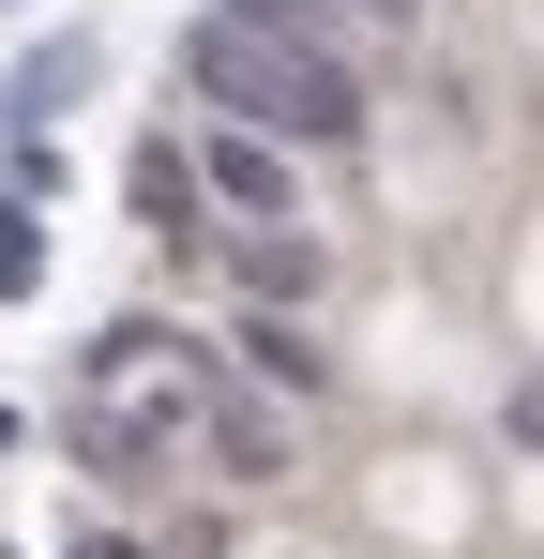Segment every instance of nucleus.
<instances>
[{"label":"nucleus","instance_id":"obj_1","mask_svg":"<svg viewBox=\"0 0 544 559\" xmlns=\"http://www.w3.org/2000/svg\"><path fill=\"white\" fill-rule=\"evenodd\" d=\"M212 393H227V364H212L197 333L121 318V333H91L76 454H91V468H181V454H197V424H212Z\"/></svg>","mask_w":544,"mask_h":559},{"label":"nucleus","instance_id":"obj_2","mask_svg":"<svg viewBox=\"0 0 544 559\" xmlns=\"http://www.w3.org/2000/svg\"><path fill=\"white\" fill-rule=\"evenodd\" d=\"M181 92L212 106V121H258V136H287V152H363V76H348V61L272 46V31H243L227 0L181 31Z\"/></svg>","mask_w":544,"mask_h":559},{"label":"nucleus","instance_id":"obj_3","mask_svg":"<svg viewBox=\"0 0 544 559\" xmlns=\"http://www.w3.org/2000/svg\"><path fill=\"white\" fill-rule=\"evenodd\" d=\"M197 182H212L227 227H303V152L258 136V121H212V106H197Z\"/></svg>","mask_w":544,"mask_h":559},{"label":"nucleus","instance_id":"obj_4","mask_svg":"<svg viewBox=\"0 0 544 559\" xmlns=\"http://www.w3.org/2000/svg\"><path fill=\"white\" fill-rule=\"evenodd\" d=\"M197 454L227 468V484H272V468H287V424L243 408V378H227V393H212V424H197Z\"/></svg>","mask_w":544,"mask_h":559},{"label":"nucleus","instance_id":"obj_5","mask_svg":"<svg viewBox=\"0 0 544 559\" xmlns=\"http://www.w3.org/2000/svg\"><path fill=\"white\" fill-rule=\"evenodd\" d=\"M227 348H243V364H258L272 393H333V364H318V333H303V318H243Z\"/></svg>","mask_w":544,"mask_h":559},{"label":"nucleus","instance_id":"obj_6","mask_svg":"<svg viewBox=\"0 0 544 559\" xmlns=\"http://www.w3.org/2000/svg\"><path fill=\"white\" fill-rule=\"evenodd\" d=\"M243 31H272V46H303V61H348V0H227Z\"/></svg>","mask_w":544,"mask_h":559},{"label":"nucleus","instance_id":"obj_7","mask_svg":"<svg viewBox=\"0 0 544 559\" xmlns=\"http://www.w3.org/2000/svg\"><path fill=\"white\" fill-rule=\"evenodd\" d=\"M137 212H152L167 242H197V167H181V152H137Z\"/></svg>","mask_w":544,"mask_h":559},{"label":"nucleus","instance_id":"obj_8","mask_svg":"<svg viewBox=\"0 0 544 559\" xmlns=\"http://www.w3.org/2000/svg\"><path fill=\"white\" fill-rule=\"evenodd\" d=\"M31 287H46V227H31V212H0V302H31Z\"/></svg>","mask_w":544,"mask_h":559},{"label":"nucleus","instance_id":"obj_9","mask_svg":"<svg viewBox=\"0 0 544 559\" xmlns=\"http://www.w3.org/2000/svg\"><path fill=\"white\" fill-rule=\"evenodd\" d=\"M243 273H258L272 302H287V287H318V242H272V227H258V242H243Z\"/></svg>","mask_w":544,"mask_h":559},{"label":"nucleus","instance_id":"obj_10","mask_svg":"<svg viewBox=\"0 0 544 559\" xmlns=\"http://www.w3.org/2000/svg\"><path fill=\"white\" fill-rule=\"evenodd\" d=\"M348 31H424V0H348Z\"/></svg>","mask_w":544,"mask_h":559},{"label":"nucleus","instance_id":"obj_11","mask_svg":"<svg viewBox=\"0 0 544 559\" xmlns=\"http://www.w3.org/2000/svg\"><path fill=\"white\" fill-rule=\"evenodd\" d=\"M61 559H137V545H121V530H76V545H61Z\"/></svg>","mask_w":544,"mask_h":559},{"label":"nucleus","instance_id":"obj_12","mask_svg":"<svg viewBox=\"0 0 544 559\" xmlns=\"http://www.w3.org/2000/svg\"><path fill=\"white\" fill-rule=\"evenodd\" d=\"M0 15H15V0H0Z\"/></svg>","mask_w":544,"mask_h":559}]
</instances>
